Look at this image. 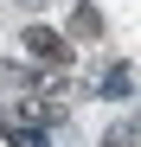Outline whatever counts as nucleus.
Listing matches in <instances>:
<instances>
[{
  "label": "nucleus",
  "mask_w": 141,
  "mask_h": 147,
  "mask_svg": "<svg viewBox=\"0 0 141 147\" xmlns=\"http://www.w3.org/2000/svg\"><path fill=\"white\" fill-rule=\"evenodd\" d=\"M26 7H39V0H26Z\"/></svg>",
  "instance_id": "nucleus-5"
},
{
  "label": "nucleus",
  "mask_w": 141,
  "mask_h": 147,
  "mask_svg": "<svg viewBox=\"0 0 141 147\" xmlns=\"http://www.w3.org/2000/svg\"><path fill=\"white\" fill-rule=\"evenodd\" d=\"M103 147H135V134H128V128H109V134H103Z\"/></svg>",
  "instance_id": "nucleus-4"
},
{
  "label": "nucleus",
  "mask_w": 141,
  "mask_h": 147,
  "mask_svg": "<svg viewBox=\"0 0 141 147\" xmlns=\"http://www.w3.org/2000/svg\"><path fill=\"white\" fill-rule=\"evenodd\" d=\"M128 90H135V77H128V64H109V70H103V96L115 102V96H128Z\"/></svg>",
  "instance_id": "nucleus-3"
},
{
  "label": "nucleus",
  "mask_w": 141,
  "mask_h": 147,
  "mask_svg": "<svg viewBox=\"0 0 141 147\" xmlns=\"http://www.w3.org/2000/svg\"><path fill=\"white\" fill-rule=\"evenodd\" d=\"M96 32H103L96 7H83V0H77V13H70V38H96Z\"/></svg>",
  "instance_id": "nucleus-2"
},
{
  "label": "nucleus",
  "mask_w": 141,
  "mask_h": 147,
  "mask_svg": "<svg viewBox=\"0 0 141 147\" xmlns=\"http://www.w3.org/2000/svg\"><path fill=\"white\" fill-rule=\"evenodd\" d=\"M26 58H39V64H70V51H77V45H70L64 32H52V26H26Z\"/></svg>",
  "instance_id": "nucleus-1"
}]
</instances>
